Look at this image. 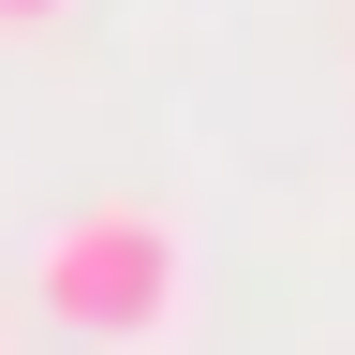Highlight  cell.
I'll return each instance as SVG.
<instances>
[{"instance_id":"cell-1","label":"cell","mask_w":355,"mask_h":355,"mask_svg":"<svg viewBox=\"0 0 355 355\" xmlns=\"http://www.w3.org/2000/svg\"><path fill=\"white\" fill-rule=\"evenodd\" d=\"M178 282H193V252H178V222H163V207H74V222H44V252H30L44 326L119 340V355L178 326Z\"/></svg>"},{"instance_id":"cell-2","label":"cell","mask_w":355,"mask_h":355,"mask_svg":"<svg viewBox=\"0 0 355 355\" xmlns=\"http://www.w3.org/2000/svg\"><path fill=\"white\" fill-rule=\"evenodd\" d=\"M74 15V0H0V30H60Z\"/></svg>"}]
</instances>
